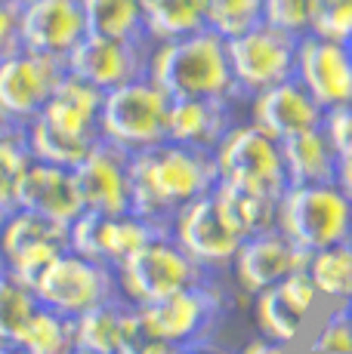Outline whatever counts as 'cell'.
<instances>
[{
	"instance_id": "12",
	"label": "cell",
	"mask_w": 352,
	"mask_h": 354,
	"mask_svg": "<svg viewBox=\"0 0 352 354\" xmlns=\"http://www.w3.org/2000/svg\"><path fill=\"white\" fill-rule=\"evenodd\" d=\"M170 234V228L146 219L139 213H96L87 209L71 222V250L105 262L118 271L130 256H137L155 237Z\"/></svg>"
},
{
	"instance_id": "42",
	"label": "cell",
	"mask_w": 352,
	"mask_h": 354,
	"mask_svg": "<svg viewBox=\"0 0 352 354\" xmlns=\"http://www.w3.org/2000/svg\"><path fill=\"white\" fill-rule=\"evenodd\" d=\"M0 354H28L19 342H0Z\"/></svg>"
},
{
	"instance_id": "13",
	"label": "cell",
	"mask_w": 352,
	"mask_h": 354,
	"mask_svg": "<svg viewBox=\"0 0 352 354\" xmlns=\"http://www.w3.org/2000/svg\"><path fill=\"white\" fill-rule=\"evenodd\" d=\"M137 308L142 333L148 339H161L167 345L186 348L211 330V324L220 315V296L207 283H198V287L179 290L173 296L137 305Z\"/></svg>"
},
{
	"instance_id": "39",
	"label": "cell",
	"mask_w": 352,
	"mask_h": 354,
	"mask_svg": "<svg viewBox=\"0 0 352 354\" xmlns=\"http://www.w3.org/2000/svg\"><path fill=\"white\" fill-rule=\"evenodd\" d=\"M241 354H284V345L275 342V339H269V336H263V339H256V342L245 345Z\"/></svg>"
},
{
	"instance_id": "10",
	"label": "cell",
	"mask_w": 352,
	"mask_h": 354,
	"mask_svg": "<svg viewBox=\"0 0 352 354\" xmlns=\"http://www.w3.org/2000/svg\"><path fill=\"white\" fill-rule=\"evenodd\" d=\"M229 62L238 90L245 93H263L275 84L297 77V46L300 37L284 34L272 25L260 22L254 28L226 37Z\"/></svg>"
},
{
	"instance_id": "16",
	"label": "cell",
	"mask_w": 352,
	"mask_h": 354,
	"mask_svg": "<svg viewBox=\"0 0 352 354\" xmlns=\"http://www.w3.org/2000/svg\"><path fill=\"white\" fill-rule=\"evenodd\" d=\"M22 50L65 59L87 37V16L80 0H25L19 12Z\"/></svg>"
},
{
	"instance_id": "22",
	"label": "cell",
	"mask_w": 352,
	"mask_h": 354,
	"mask_svg": "<svg viewBox=\"0 0 352 354\" xmlns=\"http://www.w3.org/2000/svg\"><path fill=\"white\" fill-rule=\"evenodd\" d=\"M19 207L35 209L46 219L65 222V225H71L78 216L87 213L74 169L44 160H31L22 188H19Z\"/></svg>"
},
{
	"instance_id": "29",
	"label": "cell",
	"mask_w": 352,
	"mask_h": 354,
	"mask_svg": "<svg viewBox=\"0 0 352 354\" xmlns=\"http://www.w3.org/2000/svg\"><path fill=\"white\" fill-rule=\"evenodd\" d=\"M318 296L349 302L352 299V237L340 243H331L324 250H315L306 265Z\"/></svg>"
},
{
	"instance_id": "7",
	"label": "cell",
	"mask_w": 352,
	"mask_h": 354,
	"mask_svg": "<svg viewBox=\"0 0 352 354\" xmlns=\"http://www.w3.org/2000/svg\"><path fill=\"white\" fill-rule=\"evenodd\" d=\"M71 250V225L35 209L16 207L0 219V259L10 274L35 287L37 277L53 265V259Z\"/></svg>"
},
{
	"instance_id": "19",
	"label": "cell",
	"mask_w": 352,
	"mask_h": 354,
	"mask_svg": "<svg viewBox=\"0 0 352 354\" xmlns=\"http://www.w3.org/2000/svg\"><path fill=\"white\" fill-rule=\"evenodd\" d=\"M309 256L303 247H297L284 231L275 225L260 234H250L241 241L238 256H235V277L247 292H260L272 283L284 281L288 274L306 268Z\"/></svg>"
},
{
	"instance_id": "47",
	"label": "cell",
	"mask_w": 352,
	"mask_h": 354,
	"mask_svg": "<svg viewBox=\"0 0 352 354\" xmlns=\"http://www.w3.org/2000/svg\"><path fill=\"white\" fill-rule=\"evenodd\" d=\"M3 216H6V213H0V219H3Z\"/></svg>"
},
{
	"instance_id": "48",
	"label": "cell",
	"mask_w": 352,
	"mask_h": 354,
	"mask_svg": "<svg viewBox=\"0 0 352 354\" xmlns=\"http://www.w3.org/2000/svg\"><path fill=\"white\" fill-rule=\"evenodd\" d=\"M19 3H25V0H19Z\"/></svg>"
},
{
	"instance_id": "43",
	"label": "cell",
	"mask_w": 352,
	"mask_h": 354,
	"mask_svg": "<svg viewBox=\"0 0 352 354\" xmlns=\"http://www.w3.org/2000/svg\"><path fill=\"white\" fill-rule=\"evenodd\" d=\"M12 129H19V127H10V124H6V120H0V142H3L6 136L12 133Z\"/></svg>"
},
{
	"instance_id": "37",
	"label": "cell",
	"mask_w": 352,
	"mask_h": 354,
	"mask_svg": "<svg viewBox=\"0 0 352 354\" xmlns=\"http://www.w3.org/2000/svg\"><path fill=\"white\" fill-rule=\"evenodd\" d=\"M322 129L328 133L331 145L337 148V154H349L352 151V102L349 105H337L324 111V124Z\"/></svg>"
},
{
	"instance_id": "21",
	"label": "cell",
	"mask_w": 352,
	"mask_h": 354,
	"mask_svg": "<svg viewBox=\"0 0 352 354\" xmlns=\"http://www.w3.org/2000/svg\"><path fill=\"white\" fill-rule=\"evenodd\" d=\"M315 283L306 268L288 274L284 281L256 292V324H260L263 336L275 339V342L288 345L300 336L306 315L315 305Z\"/></svg>"
},
{
	"instance_id": "14",
	"label": "cell",
	"mask_w": 352,
	"mask_h": 354,
	"mask_svg": "<svg viewBox=\"0 0 352 354\" xmlns=\"http://www.w3.org/2000/svg\"><path fill=\"white\" fill-rule=\"evenodd\" d=\"M173 237H176V243H179L195 262L204 265V268L235 262L241 241H245V234L222 213L213 192L198 197V201H192V203H186V207L176 213Z\"/></svg>"
},
{
	"instance_id": "4",
	"label": "cell",
	"mask_w": 352,
	"mask_h": 354,
	"mask_svg": "<svg viewBox=\"0 0 352 354\" xmlns=\"http://www.w3.org/2000/svg\"><path fill=\"white\" fill-rule=\"evenodd\" d=\"M279 228L306 253L352 237V197L340 182L288 185L279 197Z\"/></svg>"
},
{
	"instance_id": "30",
	"label": "cell",
	"mask_w": 352,
	"mask_h": 354,
	"mask_svg": "<svg viewBox=\"0 0 352 354\" xmlns=\"http://www.w3.org/2000/svg\"><path fill=\"white\" fill-rule=\"evenodd\" d=\"M19 345L28 354H71L78 348L74 317L50 308V305H40L35 317L28 321V326H25Z\"/></svg>"
},
{
	"instance_id": "8",
	"label": "cell",
	"mask_w": 352,
	"mask_h": 354,
	"mask_svg": "<svg viewBox=\"0 0 352 354\" xmlns=\"http://www.w3.org/2000/svg\"><path fill=\"white\" fill-rule=\"evenodd\" d=\"M201 268L204 265L195 262L176 243L173 234H161L121 265L118 283L124 287L127 299L133 305H146V302H158L164 296H173L179 290L204 283L201 281Z\"/></svg>"
},
{
	"instance_id": "6",
	"label": "cell",
	"mask_w": 352,
	"mask_h": 354,
	"mask_svg": "<svg viewBox=\"0 0 352 354\" xmlns=\"http://www.w3.org/2000/svg\"><path fill=\"white\" fill-rule=\"evenodd\" d=\"M213 158L222 182L266 194L272 201H279L290 185L281 142L272 139L266 129H260L256 124L232 127L220 139V145L213 148Z\"/></svg>"
},
{
	"instance_id": "2",
	"label": "cell",
	"mask_w": 352,
	"mask_h": 354,
	"mask_svg": "<svg viewBox=\"0 0 352 354\" xmlns=\"http://www.w3.org/2000/svg\"><path fill=\"white\" fill-rule=\"evenodd\" d=\"M103 99L105 90L74 74H65L44 111L25 127V142L35 160L59 163L69 169L80 167L103 139V129H99Z\"/></svg>"
},
{
	"instance_id": "15",
	"label": "cell",
	"mask_w": 352,
	"mask_h": 354,
	"mask_svg": "<svg viewBox=\"0 0 352 354\" xmlns=\"http://www.w3.org/2000/svg\"><path fill=\"white\" fill-rule=\"evenodd\" d=\"M297 80L328 111L352 102V44L306 34L297 46Z\"/></svg>"
},
{
	"instance_id": "20",
	"label": "cell",
	"mask_w": 352,
	"mask_h": 354,
	"mask_svg": "<svg viewBox=\"0 0 352 354\" xmlns=\"http://www.w3.org/2000/svg\"><path fill=\"white\" fill-rule=\"evenodd\" d=\"M250 124L266 129L272 139H290L306 129H318L324 124V108L318 99L297 77L275 84L263 93H254V108H250Z\"/></svg>"
},
{
	"instance_id": "31",
	"label": "cell",
	"mask_w": 352,
	"mask_h": 354,
	"mask_svg": "<svg viewBox=\"0 0 352 354\" xmlns=\"http://www.w3.org/2000/svg\"><path fill=\"white\" fill-rule=\"evenodd\" d=\"M40 308L35 287L19 281L10 271H0V342H19L28 321Z\"/></svg>"
},
{
	"instance_id": "25",
	"label": "cell",
	"mask_w": 352,
	"mask_h": 354,
	"mask_svg": "<svg viewBox=\"0 0 352 354\" xmlns=\"http://www.w3.org/2000/svg\"><path fill=\"white\" fill-rule=\"evenodd\" d=\"M284 167H288L290 185H322V182H337L340 173V154L331 145L328 133L322 127L297 133L281 142Z\"/></svg>"
},
{
	"instance_id": "36",
	"label": "cell",
	"mask_w": 352,
	"mask_h": 354,
	"mask_svg": "<svg viewBox=\"0 0 352 354\" xmlns=\"http://www.w3.org/2000/svg\"><path fill=\"white\" fill-rule=\"evenodd\" d=\"M313 348L318 354H352V317L349 311L331 315L328 324L322 326V333L315 336Z\"/></svg>"
},
{
	"instance_id": "35",
	"label": "cell",
	"mask_w": 352,
	"mask_h": 354,
	"mask_svg": "<svg viewBox=\"0 0 352 354\" xmlns=\"http://www.w3.org/2000/svg\"><path fill=\"white\" fill-rule=\"evenodd\" d=\"M313 34L352 44V0H315Z\"/></svg>"
},
{
	"instance_id": "32",
	"label": "cell",
	"mask_w": 352,
	"mask_h": 354,
	"mask_svg": "<svg viewBox=\"0 0 352 354\" xmlns=\"http://www.w3.org/2000/svg\"><path fill=\"white\" fill-rule=\"evenodd\" d=\"M31 160L35 154L25 142V129H12L0 142V213H10L19 207V188H22Z\"/></svg>"
},
{
	"instance_id": "23",
	"label": "cell",
	"mask_w": 352,
	"mask_h": 354,
	"mask_svg": "<svg viewBox=\"0 0 352 354\" xmlns=\"http://www.w3.org/2000/svg\"><path fill=\"white\" fill-rule=\"evenodd\" d=\"M74 339H78V348L99 354H137L139 345L146 342L139 308L108 299L74 317Z\"/></svg>"
},
{
	"instance_id": "1",
	"label": "cell",
	"mask_w": 352,
	"mask_h": 354,
	"mask_svg": "<svg viewBox=\"0 0 352 354\" xmlns=\"http://www.w3.org/2000/svg\"><path fill=\"white\" fill-rule=\"evenodd\" d=\"M130 182H133V213L170 228L186 203L211 194L220 182L216 158L207 148L182 145V142H158L142 151H130Z\"/></svg>"
},
{
	"instance_id": "34",
	"label": "cell",
	"mask_w": 352,
	"mask_h": 354,
	"mask_svg": "<svg viewBox=\"0 0 352 354\" xmlns=\"http://www.w3.org/2000/svg\"><path fill=\"white\" fill-rule=\"evenodd\" d=\"M315 0H263V22L284 34L306 37L313 34Z\"/></svg>"
},
{
	"instance_id": "11",
	"label": "cell",
	"mask_w": 352,
	"mask_h": 354,
	"mask_svg": "<svg viewBox=\"0 0 352 354\" xmlns=\"http://www.w3.org/2000/svg\"><path fill=\"white\" fill-rule=\"evenodd\" d=\"M114 277H118V271L108 268L105 262H96L78 250H65L37 277L35 292L40 305H50L62 315L78 317L114 299Z\"/></svg>"
},
{
	"instance_id": "27",
	"label": "cell",
	"mask_w": 352,
	"mask_h": 354,
	"mask_svg": "<svg viewBox=\"0 0 352 354\" xmlns=\"http://www.w3.org/2000/svg\"><path fill=\"white\" fill-rule=\"evenodd\" d=\"M142 19L146 34H152L155 40L186 37L207 28L201 0H142Z\"/></svg>"
},
{
	"instance_id": "46",
	"label": "cell",
	"mask_w": 352,
	"mask_h": 354,
	"mask_svg": "<svg viewBox=\"0 0 352 354\" xmlns=\"http://www.w3.org/2000/svg\"><path fill=\"white\" fill-rule=\"evenodd\" d=\"M0 271H3V259H0Z\"/></svg>"
},
{
	"instance_id": "17",
	"label": "cell",
	"mask_w": 352,
	"mask_h": 354,
	"mask_svg": "<svg viewBox=\"0 0 352 354\" xmlns=\"http://www.w3.org/2000/svg\"><path fill=\"white\" fill-rule=\"evenodd\" d=\"M65 68L74 77L99 86V90H114V86L137 80L148 71V62L139 53V40H121L103 37V34H87L78 46L65 56Z\"/></svg>"
},
{
	"instance_id": "38",
	"label": "cell",
	"mask_w": 352,
	"mask_h": 354,
	"mask_svg": "<svg viewBox=\"0 0 352 354\" xmlns=\"http://www.w3.org/2000/svg\"><path fill=\"white\" fill-rule=\"evenodd\" d=\"M19 0H0V59L22 50V34H19Z\"/></svg>"
},
{
	"instance_id": "24",
	"label": "cell",
	"mask_w": 352,
	"mask_h": 354,
	"mask_svg": "<svg viewBox=\"0 0 352 354\" xmlns=\"http://www.w3.org/2000/svg\"><path fill=\"white\" fill-rule=\"evenodd\" d=\"M232 129L229 124V99H173L167 139L182 145L213 151L220 139Z\"/></svg>"
},
{
	"instance_id": "45",
	"label": "cell",
	"mask_w": 352,
	"mask_h": 354,
	"mask_svg": "<svg viewBox=\"0 0 352 354\" xmlns=\"http://www.w3.org/2000/svg\"><path fill=\"white\" fill-rule=\"evenodd\" d=\"M346 311H349V317H352V299H349V308Z\"/></svg>"
},
{
	"instance_id": "3",
	"label": "cell",
	"mask_w": 352,
	"mask_h": 354,
	"mask_svg": "<svg viewBox=\"0 0 352 354\" xmlns=\"http://www.w3.org/2000/svg\"><path fill=\"white\" fill-rule=\"evenodd\" d=\"M146 74L170 99H232L238 93L226 37L211 28L161 40Z\"/></svg>"
},
{
	"instance_id": "41",
	"label": "cell",
	"mask_w": 352,
	"mask_h": 354,
	"mask_svg": "<svg viewBox=\"0 0 352 354\" xmlns=\"http://www.w3.org/2000/svg\"><path fill=\"white\" fill-rule=\"evenodd\" d=\"M179 354H222V351H216V348H204V345H186V348H179Z\"/></svg>"
},
{
	"instance_id": "18",
	"label": "cell",
	"mask_w": 352,
	"mask_h": 354,
	"mask_svg": "<svg viewBox=\"0 0 352 354\" xmlns=\"http://www.w3.org/2000/svg\"><path fill=\"white\" fill-rule=\"evenodd\" d=\"M87 209L96 213H133L130 151L99 139L80 167H74Z\"/></svg>"
},
{
	"instance_id": "26",
	"label": "cell",
	"mask_w": 352,
	"mask_h": 354,
	"mask_svg": "<svg viewBox=\"0 0 352 354\" xmlns=\"http://www.w3.org/2000/svg\"><path fill=\"white\" fill-rule=\"evenodd\" d=\"M213 197L220 201V207H222V213L229 216V222H232L245 237L260 234V231H269V228L279 225V201H272V197H266V194L247 192V188L220 179L213 188Z\"/></svg>"
},
{
	"instance_id": "9",
	"label": "cell",
	"mask_w": 352,
	"mask_h": 354,
	"mask_svg": "<svg viewBox=\"0 0 352 354\" xmlns=\"http://www.w3.org/2000/svg\"><path fill=\"white\" fill-rule=\"evenodd\" d=\"M69 74L65 59L16 50L0 59V120L25 129Z\"/></svg>"
},
{
	"instance_id": "40",
	"label": "cell",
	"mask_w": 352,
	"mask_h": 354,
	"mask_svg": "<svg viewBox=\"0 0 352 354\" xmlns=\"http://www.w3.org/2000/svg\"><path fill=\"white\" fill-rule=\"evenodd\" d=\"M337 182H340V188L352 197V151L340 158V173H337Z\"/></svg>"
},
{
	"instance_id": "28",
	"label": "cell",
	"mask_w": 352,
	"mask_h": 354,
	"mask_svg": "<svg viewBox=\"0 0 352 354\" xmlns=\"http://www.w3.org/2000/svg\"><path fill=\"white\" fill-rule=\"evenodd\" d=\"M87 16V34L139 40L146 34L142 0H80Z\"/></svg>"
},
{
	"instance_id": "5",
	"label": "cell",
	"mask_w": 352,
	"mask_h": 354,
	"mask_svg": "<svg viewBox=\"0 0 352 354\" xmlns=\"http://www.w3.org/2000/svg\"><path fill=\"white\" fill-rule=\"evenodd\" d=\"M170 96L148 74L114 86L103 99L99 129L103 139L114 142L124 151H142L167 139Z\"/></svg>"
},
{
	"instance_id": "44",
	"label": "cell",
	"mask_w": 352,
	"mask_h": 354,
	"mask_svg": "<svg viewBox=\"0 0 352 354\" xmlns=\"http://www.w3.org/2000/svg\"><path fill=\"white\" fill-rule=\"evenodd\" d=\"M71 354H99V351H90V348H74Z\"/></svg>"
},
{
	"instance_id": "33",
	"label": "cell",
	"mask_w": 352,
	"mask_h": 354,
	"mask_svg": "<svg viewBox=\"0 0 352 354\" xmlns=\"http://www.w3.org/2000/svg\"><path fill=\"white\" fill-rule=\"evenodd\" d=\"M201 3L207 28L222 37H235L263 22V0H201Z\"/></svg>"
}]
</instances>
